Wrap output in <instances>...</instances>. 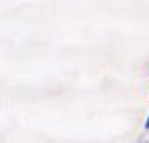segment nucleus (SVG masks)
<instances>
[{
    "mask_svg": "<svg viewBox=\"0 0 149 143\" xmlns=\"http://www.w3.org/2000/svg\"><path fill=\"white\" fill-rule=\"evenodd\" d=\"M147 127H149V121H147Z\"/></svg>",
    "mask_w": 149,
    "mask_h": 143,
    "instance_id": "nucleus-1",
    "label": "nucleus"
}]
</instances>
